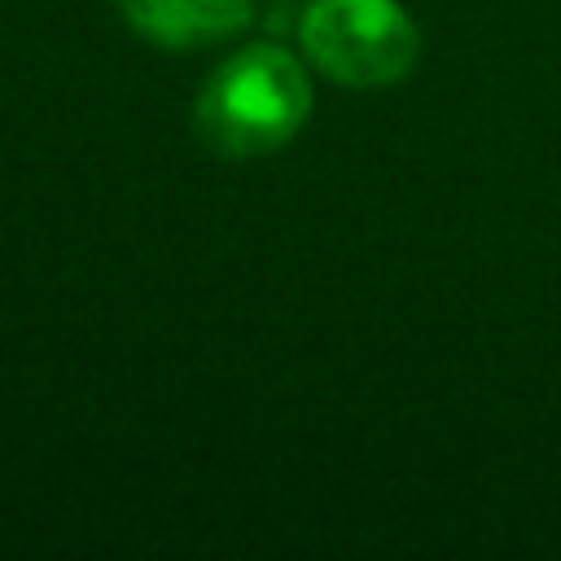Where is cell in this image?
I'll list each match as a JSON object with an SVG mask.
<instances>
[{"label":"cell","instance_id":"1","mask_svg":"<svg viewBox=\"0 0 561 561\" xmlns=\"http://www.w3.org/2000/svg\"><path fill=\"white\" fill-rule=\"evenodd\" d=\"M311 110V83L280 44H250L228 57L197 96V131L228 158L285 145Z\"/></svg>","mask_w":561,"mask_h":561},{"label":"cell","instance_id":"3","mask_svg":"<svg viewBox=\"0 0 561 561\" xmlns=\"http://www.w3.org/2000/svg\"><path fill=\"white\" fill-rule=\"evenodd\" d=\"M118 13L158 48H202L245 31L254 0H118Z\"/></svg>","mask_w":561,"mask_h":561},{"label":"cell","instance_id":"2","mask_svg":"<svg viewBox=\"0 0 561 561\" xmlns=\"http://www.w3.org/2000/svg\"><path fill=\"white\" fill-rule=\"evenodd\" d=\"M298 39L324 75L351 88L394 83L421 53V35L394 0H311Z\"/></svg>","mask_w":561,"mask_h":561}]
</instances>
